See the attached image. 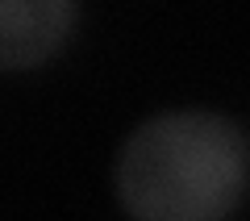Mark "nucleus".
I'll list each match as a JSON object with an SVG mask.
<instances>
[{
    "label": "nucleus",
    "mask_w": 250,
    "mask_h": 221,
    "mask_svg": "<svg viewBox=\"0 0 250 221\" xmlns=\"http://www.w3.org/2000/svg\"><path fill=\"white\" fill-rule=\"evenodd\" d=\"M250 142L213 109H163L134 125L113 163L125 213L142 221H213L242 204Z\"/></svg>",
    "instance_id": "nucleus-1"
},
{
    "label": "nucleus",
    "mask_w": 250,
    "mask_h": 221,
    "mask_svg": "<svg viewBox=\"0 0 250 221\" xmlns=\"http://www.w3.org/2000/svg\"><path fill=\"white\" fill-rule=\"evenodd\" d=\"M80 21V0H0V67L25 71L54 59Z\"/></svg>",
    "instance_id": "nucleus-2"
}]
</instances>
